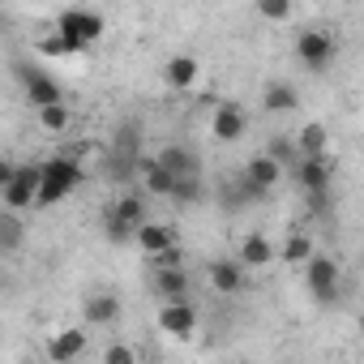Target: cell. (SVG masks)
Returning <instances> with one entry per match:
<instances>
[{
  "label": "cell",
  "mask_w": 364,
  "mask_h": 364,
  "mask_svg": "<svg viewBox=\"0 0 364 364\" xmlns=\"http://www.w3.org/2000/svg\"><path fill=\"white\" fill-rule=\"evenodd\" d=\"M137 360V351L133 347H124V343H116V347H107L103 351V364H133Z\"/></svg>",
  "instance_id": "cell-31"
},
{
  "label": "cell",
  "mask_w": 364,
  "mask_h": 364,
  "mask_svg": "<svg viewBox=\"0 0 364 364\" xmlns=\"http://www.w3.org/2000/svg\"><path fill=\"white\" fill-rule=\"evenodd\" d=\"M171 245H176V232H171L167 223H150V219H146V223L137 228V249H141L146 257H150V253H163V249H171Z\"/></svg>",
  "instance_id": "cell-22"
},
{
  "label": "cell",
  "mask_w": 364,
  "mask_h": 364,
  "mask_svg": "<svg viewBox=\"0 0 364 364\" xmlns=\"http://www.w3.org/2000/svg\"><path fill=\"white\" fill-rule=\"evenodd\" d=\"M137 176H141V189H146V193H159V198H167V202L176 198L180 176H176L171 167H163L154 154H150V159H141V171H137Z\"/></svg>",
  "instance_id": "cell-11"
},
{
  "label": "cell",
  "mask_w": 364,
  "mask_h": 364,
  "mask_svg": "<svg viewBox=\"0 0 364 364\" xmlns=\"http://www.w3.org/2000/svg\"><path fill=\"white\" fill-rule=\"evenodd\" d=\"M313 253H317V249H313V236H309V232H291V236L283 240V249H279V262L304 266V262H309Z\"/></svg>",
  "instance_id": "cell-24"
},
{
  "label": "cell",
  "mask_w": 364,
  "mask_h": 364,
  "mask_svg": "<svg viewBox=\"0 0 364 364\" xmlns=\"http://www.w3.org/2000/svg\"><path fill=\"white\" fill-rule=\"evenodd\" d=\"M159 330L171 334V338H193L198 330V309L189 300H163L159 309Z\"/></svg>",
  "instance_id": "cell-7"
},
{
  "label": "cell",
  "mask_w": 364,
  "mask_h": 364,
  "mask_svg": "<svg viewBox=\"0 0 364 364\" xmlns=\"http://www.w3.org/2000/svg\"><path fill=\"white\" fill-rule=\"evenodd\" d=\"M338 283H343V274H338V262H334V257L313 253V257L304 262V287H309V296H313L317 304H330V300L338 296Z\"/></svg>",
  "instance_id": "cell-5"
},
{
  "label": "cell",
  "mask_w": 364,
  "mask_h": 364,
  "mask_svg": "<svg viewBox=\"0 0 364 364\" xmlns=\"http://www.w3.org/2000/svg\"><path fill=\"white\" fill-rule=\"evenodd\" d=\"M198 60L193 56H171L167 65H163V82L171 86V90H193V82H198Z\"/></svg>",
  "instance_id": "cell-20"
},
{
  "label": "cell",
  "mask_w": 364,
  "mask_h": 364,
  "mask_svg": "<svg viewBox=\"0 0 364 364\" xmlns=\"http://www.w3.org/2000/svg\"><path fill=\"white\" fill-rule=\"evenodd\" d=\"M103 215H112V219H120L124 228H133V232H137V228L146 223V198H141V193H120Z\"/></svg>",
  "instance_id": "cell-19"
},
{
  "label": "cell",
  "mask_w": 364,
  "mask_h": 364,
  "mask_svg": "<svg viewBox=\"0 0 364 364\" xmlns=\"http://www.w3.org/2000/svg\"><path fill=\"white\" fill-rule=\"evenodd\" d=\"M154 291L163 296V300H189V274H185V266H163V270H154Z\"/></svg>",
  "instance_id": "cell-12"
},
{
  "label": "cell",
  "mask_w": 364,
  "mask_h": 364,
  "mask_svg": "<svg viewBox=\"0 0 364 364\" xmlns=\"http://www.w3.org/2000/svg\"><path fill=\"white\" fill-rule=\"evenodd\" d=\"M291 176H296V185H300L313 202H321L326 189H330V154H317V159L304 154V159L291 167Z\"/></svg>",
  "instance_id": "cell-6"
},
{
  "label": "cell",
  "mask_w": 364,
  "mask_h": 364,
  "mask_svg": "<svg viewBox=\"0 0 364 364\" xmlns=\"http://www.w3.org/2000/svg\"><path fill=\"white\" fill-rule=\"evenodd\" d=\"M210 287L219 291V296H240L245 291V283H249V266L240 262V257H219V262H210Z\"/></svg>",
  "instance_id": "cell-9"
},
{
  "label": "cell",
  "mask_w": 364,
  "mask_h": 364,
  "mask_svg": "<svg viewBox=\"0 0 364 364\" xmlns=\"http://www.w3.org/2000/svg\"><path fill=\"white\" fill-rule=\"evenodd\" d=\"M18 77H22V90L31 99V107H48V103H60V82L43 69H31V65H18Z\"/></svg>",
  "instance_id": "cell-8"
},
{
  "label": "cell",
  "mask_w": 364,
  "mask_h": 364,
  "mask_svg": "<svg viewBox=\"0 0 364 364\" xmlns=\"http://www.w3.org/2000/svg\"><path fill=\"white\" fill-rule=\"evenodd\" d=\"M245 176H249V180H257L266 193H274V185L283 180V163H279L270 150H262V154H253V159L245 163Z\"/></svg>",
  "instance_id": "cell-13"
},
{
  "label": "cell",
  "mask_w": 364,
  "mask_h": 364,
  "mask_svg": "<svg viewBox=\"0 0 364 364\" xmlns=\"http://www.w3.org/2000/svg\"><path fill=\"white\" fill-rule=\"evenodd\" d=\"M103 31H107V22H103L95 9H65V14L56 18V35L65 39L69 56H77V52H86L90 43H99Z\"/></svg>",
  "instance_id": "cell-3"
},
{
  "label": "cell",
  "mask_w": 364,
  "mask_h": 364,
  "mask_svg": "<svg viewBox=\"0 0 364 364\" xmlns=\"http://www.w3.org/2000/svg\"><path fill=\"white\" fill-rule=\"evenodd\" d=\"M35 116H39V124L48 129V133H65L69 129V107H65V99L60 103H48V107H35Z\"/></svg>",
  "instance_id": "cell-25"
},
{
  "label": "cell",
  "mask_w": 364,
  "mask_h": 364,
  "mask_svg": "<svg viewBox=\"0 0 364 364\" xmlns=\"http://www.w3.org/2000/svg\"><path fill=\"white\" fill-rule=\"evenodd\" d=\"M223 193H228V198H223V206H232V210H236V206H257V202L266 198V189L257 185V180H249L245 171L232 180V185H228Z\"/></svg>",
  "instance_id": "cell-21"
},
{
  "label": "cell",
  "mask_w": 364,
  "mask_h": 364,
  "mask_svg": "<svg viewBox=\"0 0 364 364\" xmlns=\"http://www.w3.org/2000/svg\"><path fill=\"white\" fill-rule=\"evenodd\" d=\"M103 236L112 240V245H129V240H137V232L133 228H124L120 219H112V215H103Z\"/></svg>",
  "instance_id": "cell-29"
},
{
  "label": "cell",
  "mask_w": 364,
  "mask_h": 364,
  "mask_svg": "<svg viewBox=\"0 0 364 364\" xmlns=\"http://www.w3.org/2000/svg\"><path fill=\"white\" fill-rule=\"evenodd\" d=\"M163 167H171L176 176H202V163H198V154L189 150V146H180V141H171V146H163L159 154H154Z\"/></svg>",
  "instance_id": "cell-18"
},
{
  "label": "cell",
  "mask_w": 364,
  "mask_h": 364,
  "mask_svg": "<svg viewBox=\"0 0 364 364\" xmlns=\"http://www.w3.org/2000/svg\"><path fill=\"white\" fill-rule=\"evenodd\" d=\"M296 146H300V159H304V154H309V159H317V154H330V133H326V124L309 120V124L296 133Z\"/></svg>",
  "instance_id": "cell-23"
},
{
  "label": "cell",
  "mask_w": 364,
  "mask_h": 364,
  "mask_svg": "<svg viewBox=\"0 0 364 364\" xmlns=\"http://www.w3.org/2000/svg\"><path fill=\"white\" fill-rule=\"evenodd\" d=\"M39 185H43V163H5L0 167V193L9 210L39 206Z\"/></svg>",
  "instance_id": "cell-1"
},
{
  "label": "cell",
  "mask_w": 364,
  "mask_h": 364,
  "mask_svg": "<svg viewBox=\"0 0 364 364\" xmlns=\"http://www.w3.org/2000/svg\"><path fill=\"white\" fill-rule=\"evenodd\" d=\"M86 351V330H60V334H52V343H48V360L52 364H69V360H77Z\"/></svg>",
  "instance_id": "cell-17"
},
{
  "label": "cell",
  "mask_w": 364,
  "mask_h": 364,
  "mask_svg": "<svg viewBox=\"0 0 364 364\" xmlns=\"http://www.w3.org/2000/svg\"><path fill=\"white\" fill-rule=\"evenodd\" d=\"M82 185V163L73 154H56L43 163V185H39V206H60L65 198H73Z\"/></svg>",
  "instance_id": "cell-2"
},
{
  "label": "cell",
  "mask_w": 364,
  "mask_h": 364,
  "mask_svg": "<svg viewBox=\"0 0 364 364\" xmlns=\"http://www.w3.org/2000/svg\"><path fill=\"white\" fill-rule=\"evenodd\" d=\"M82 317H86V326H112V321L120 317V300H116L112 291H95V296H86V304H82Z\"/></svg>",
  "instance_id": "cell-16"
},
{
  "label": "cell",
  "mask_w": 364,
  "mask_h": 364,
  "mask_svg": "<svg viewBox=\"0 0 364 364\" xmlns=\"http://www.w3.org/2000/svg\"><path fill=\"white\" fill-rule=\"evenodd\" d=\"M257 14L266 22H287L291 18V0H257Z\"/></svg>",
  "instance_id": "cell-28"
},
{
  "label": "cell",
  "mask_w": 364,
  "mask_h": 364,
  "mask_svg": "<svg viewBox=\"0 0 364 364\" xmlns=\"http://www.w3.org/2000/svg\"><path fill=\"white\" fill-rule=\"evenodd\" d=\"M266 150H270L283 167H296V163H300V146H296L291 137H270V146H266Z\"/></svg>",
  "instance_id": "cell-27"
},
{
  "label": "cell",
  "mask_w": 364,
  "mask_h": 364,
  "mask_svg": "<svg viewBox=\"0 0 364 364\" xmlns=\"http://www.w3.org/2000/svg\"><path fill=\"white\" fill-rule=\"evenodd\" d=\"M236 257H240V262H245L249 270H266V266H270V262H274L279 253H274V245H270V240H266L262 232H253V236H245V240H240Z\"/></svg>",
  "instance_id": "cell-15"
},
{
  "label": "cell",
  "mask_w": 364,
  "mask_h": 364,
  "mask_svg": "<svg viewBox=\"0 0 364 364\" xmlns=\"http://www.w3.org/2000/svg\"><path fill=\"white\" fill-rule=\"evenodd\" d=\"M18 210H9L5 219H0V228H5V232H0V253H14L18 245H22V223L14 219Z\"/></svg>",
  "instance_id": "cell-26"
},
{
  "label": "cell",
  "mask_w": 364,
  "mask_h": 364,
  "mask_svg": "<svg viewBox=\"0 0 364 364\" xmlns=\"http://www.w3.org/2000/svg\"><path fill=\"white\" fill-rule=\"evenodd\" d=\"M262 107H266L270 116H287V112L300 107V95H296L291 82H266V90H262Z\"/></svg>",
  "instance_id": "cell-14"
},
{
  "label": "cell",
  "mask_w": 364,
  "mask_h": 364,
  "mask_svg": "<svg viewBox=\"0 0 364 364\" xmlns=\"http://www.w3.org/2000/svg\"><path fill=\"white\" fill-rule=\"evenodd\" d=\"M163 266H185L180 245H171V249H163V253H150V270H163Z\"/></svg>",
  "instance_id": "cell-30"
},
{
  "label": "cell",
  "mask_w": 364,
  "mask_h": 364,
  "mask_svg": "<svg viewBox=\"0 0 364 364\" xmlns=\"http://www.w3.org/2000/svg\"><path fill=\"white\" fill-rule=\"evenodd\" d=\"M245 129H249V116H245L240 103H219V107H215V116H210V133H215L219 141H240Z\"/></svg>",
  "instance_id": "cell-10"
},
{
  "label": "cell",
  "mask_w": 364,
  "mask_h": 364,
  "mask_svg": "<svg viewBox=\"0 0 364 364\" xmlns=\"http://www.w3.org/2000/svg\"><path fill=\"white\" fill-rule=\"evenodd\" d=\"M334 56H338V43H334L330 31L309 26V31L296 35V60H300V69H309V73H326V69L334 65Z\"/></svg>",
  "instance_id": "cell-4"
}]
</instances>
